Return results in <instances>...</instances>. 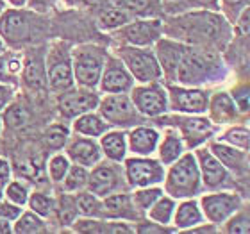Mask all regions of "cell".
Wrapping results in <instances>:
<instances>
[{"mask_svg":"<svg viewBox=\"0 0 250 234\" xmlns=\"http://www.w3.org/2000/svg\"><path fill=\"white\" fill-rule=\"evenodd\" d=\"M214 58L208 52L184 48L183 56L179 59V64L175 68V77L181 84H202L206 83L214 70Z\"/></svg>","mask_w":250,"mask_h":234,"instance_id":"5b68a950","label":"cell"},{"mask_svg":"<svg viewBox=\"0 0 250 234\" xmlns=\"http://www.w3.org/2000/svg\"><path fill=\"white\" fill-rule=\"evenodd\" d=\"M0 130H2V118H0Z\"/></svg>","mask_w":250,"mask_h":234,"instance_id":"03108f58","label":"cell"},{"mask_svg":"<svg viewBox=\"0 0 250 234\" xmlns=\"http://www.w3.org/2000/svg\"><path fill=\"white\" fill-rule=\"evenodd\" d=\"M29 195H31L29 186L21 181H9L4 188V197L13 204H18V206H25Z\"/></svg>","mask_w":250,"mask_h":234,"instance_id":"f35d334b","label":"cell"},{"mask_svg":"<svg viewBox=\"0 0 250 234\" xmlns=\"http://www.w3.org/2000/svg\"><path fill=\"white\" fill-rule=\"evenodd\" d=\"M56 209H58L59 222L62 225H72L77 218V204H75V198L70 195H61L56 202Z\"/></svg>","mask_w":250,"mask_h":234,"instance_id":"8d00e7d4","label":"cell"},{"mask_svg":"<svg viewBox=\"0 0 250 234\" xmlns=\"http://www.w3.org/2000/svg\"><path fill=\"white\" fill-rule=\"evenodd\" d=\"M99 95L95 91H89V88L79 86V89L70 88L59 93L58 109L62 118H77V116L95 109L99 106Z\"/></svg>","mask_w":250,"mask_h":234,"instance_id":"ba28073f","label":"cell"},{"mask_svg":"<svg viewBox=\"0 0 250 234\" xmlns=\"http://www.w3.org/2000/svg\"><path fill=\"white\" fill-rule=\"evenodd\" d=\"M113 2L122 9H129L136 15H146L156 5V0H113Z\"/></svg>","mask_w":250,"mask_h":234,"instance_id":"7bdbcfd3","label":"cell"},{"mask_svg":"<svg viewBox=\"0 0 250 234\" xmlns=\"http://www.w3.org/2000/svg\"><path fill=\"white\" fill-rule=\"evenodd\" d=\"M100 150L109 157L111 161H122L127 152V143L125 136L122 132H107L100 138Z\"/></svg>","mask_w":250,"mask_h":234,"instance_id":"484cf974","label":"cell"},{"mask_svg":"<svg viewBox=\"0 0 250 234\" xmlns=\"http://www.w3.org/2000/svg\"><path fill=\"white\" fill-rule=\"evenodd\" d=\"M15 95H16V86L0 83V113L15 100Z\"/></svg>","mask_w":250,"mask_h":234,"instance_id":"c3c4849f","label":"cell"},{"mask_svg":"<svg viewBox=\"0 0 250 234\" xmlns=\"http://www.w3.org/2000/svg\"><path fill=\"white\" fill-rule=\"evenodd\" d=\"M234 99L238 102V106L241 107V111L250 113V88H243L234 91Z\"/></svg>","mask_w":250,"mask_h":234,"instance_id":"f907efd6","label":"cell"},{"mask_svg":"<svg viewBox=\"0 0 250 234\" xmlns=\"http://www.w3.org/2000/svg\"><path fill=\"white\" fill-rule=\"evenodd\" d=\"M13 233V227H11V222L5 218H0V234H7Z\"/></svg>","mask_w":250,"mask_h":234,"instance_id":"9f6ffc18","label":"cell"},{"mask_svg":"<svg viewBox=\"0 0 250 234\" xmlns=\"http://www.w3.org/2000/svg\"><path fill=\"white\" fill-rule=\"evenodd\" d=\"M161 224H141L140 227H138V233H168V229H165V227H159Z\"/></svg>","mask_w":250,"mask_h":234,"instance_id":"db71d44e","label":"cell"},{"mask_svg":"<svg viewBox=\"0 0 250 234\" xmlns=\"http://www.w3.org/2000/svg\"><path fill=\"white\" fill-rule=\"evenodd\" d=\"M58 2L59 0H25V7L40 15H47L48 11H52L58 5Z\"/></svg>","mask_w":250,"mask_h":234,"instance_id":"bcb514c9","label":"cell"},{"mask_svg":"<svg viewBox=\"0 0 250 234\" xmlns=\"http://www.w3.org/2000/svg\"><path fill=\"white\" fill-rule=\"evenodd\" d=\"M104 48L97 45H79L72 50L73 79L81 88H95L99 86L102 70L105 64Z\"/></svg>","mask_w":250,"mask_h":234,"instance_id":"3957f363","label":"cell"},{"mask_svg":"<svg viewBox=\"0 0 250 234\" xmlns=\"http://www.w3.org/2000/svg\"><path fill=\"white\" fill-rule=\"evenodd\" d=\"M181 152H183V143L175 134H168L159 147V157L165 165H170V163L175 161L181 156Z\"/></svg>","mask_w":250,"mask_h":234,"instance_id":"74e56055","label":"cell"},{"mask_svg":"<svg viewBox=\"0 0 250 234\" xmlns=\"http://www.w3.org/2000/svg\"><path fill=\"white\" fill-rule=\"evenodd\" d=\"M75 204H77V211L84 216L95 218L102 214V202H99L97 195H93L91 191H81L75 197Z\"/></svg>","mask_w":250,"mask_h":234,"instance_id":"836d02e7","label":"cell"},{"mask_svg":"<svg viewBox=\"0 0 250 234\" xmlns=\"http://www.w3.org/2000/svg\"><path fill=\"white\" fill-rule=\"evenodd\" d=\"M229 233H250V214H238L229 222Z\"/></svg>","mask_w":250,"mask_h":234,"instance_id":"7dc6e473","label":"cell"},{"mask_svg":"<svg viewBox=\"0 0 250 234\" xmlns=\"http://www.w3.org/2000/svg\"><path fill=\"white\" fill-rule=\"evenodd\" d=\"M129 21V15L127 11L122 9V7H107L99 15V20H97V25L104 31H113V29H120L122 25H125Z\"/></svg>","mask_w":250,"mask_h":234,"instance_id":"f546056e","label":"cell"},{"mask_svg":"<svg viewBox=\"0 0 250 234\" xmlns=\"http://www.w3.org/2000/svg\"><path fill=\"white\" fill-rule=\"evenodd\" d=\"M116 36L124 42L134 45V47H146L150 43L157 42L161 36V21L157 20H138L127 25H122V29L116 32Z\"/></svg>","mask_w":250,"mask_h":234,"instance_id":"7c38bea8","label":"cell"},{"mask_svg":"<svg viewBox=\"0 0 250 234\" xmlns=\"http://www.w3.org/2000/svg\"><path fill=\"white\" fill-rule=\"evenodd\" d=\"M150 218L154 222L161 225H167L170 224V220L173 216V209H175V204H173L172 198H165V197H159L156 202L152 204L150 208Z\"/></svg>","mask_w":250,"mask_h":234,"instance_id":"d590c367","label":"cell"},{"mask_svg":"<svg viewBox=\"0 0 250 234\" xmlns=\"http://www.w3.org/2000/svg\"><path fill=\"white\" fill-rule=\"evenodd\" d=\"M88 191L97 197H107L120 186V172L113 165H100L88 175Z\"/></svg>","mask_w":250,"mask_h":234,"instance_id":"2e32d148","label":"cell"},{"mask_svg":"<svg viewBox=\"0 0 250 234\" xmlns=\"http://www.w3.org/2000/svg\"><path fill=\"white\" fill-rule=\"evenodd\" d=\"M213 150L214 154L222 159L224 165H227L229 168H240L241 167V161H243V156H241V152H236L229 147H224V145H213Z\"/></svg>","mask_w":250,"mask_h":234,"instance_id":"b9f144b4","label":"cell"},{"mask_svg":"<svg viewBox=\"0 0 250 234\" xmlns=\"http://www.w3.org/2000/svg\"><path fill=\"white\" fill-rule=\"evenodd\" d=\"M130 100L136 106V109L145 116H159L168 109V97L165 89L157 84H148V86L132 89Z\"/></svg>","mask_w":250,"mask_h":234,"instance_id":"30bf717a","label":"cell"},{"mask_svg":"<svg viewBox=\"0 0 250 234\" xmlns=\"http://www.w3.org/2000/svg\"><path fill=\"white\" fill-rule=\"evenodd\" d=\"M4 50H5V43H4V40L0 38V54L4 52Z\"/></svg>","mask_w":250,"mask_h":234,"instance_id":"6125c7cd","label":"cell"},{"mask_svg":"<svg viewBox=\"0 0 250 234\" xmlns=\"http://www.w3.org/2000/svg\"><path fill=\"white\" fill-rule=\"evenodd\" d=\"M100 147L99 143H95L89 136L83 138L81 134L68 138L66 141V157L73 165H81V167H95L100 161Z\"/></svg>","mask_w":250,"mask_h":234,"instance_id":"9a60e30c","label":"cell"},{"mask_svg":"<svg viewBox=\"0 0 250 234\" xmlns=\"http://www.w3.org/2000/svg\"><path fill=\"white\" fill-rule=\"evenodd\" d=\"M88 170L86 167H81V165H73V167L68 168L66 175L62 179V190L66 193H75L81 191L86 184H88Z\"/></svg>","mask_w":250,"mask_h":234,"instance_id":"4dcf8cb0","label":"cell"},{"mask_svg":"<svg viewBox=\"0 0 250 234\" xmlns=\"http://www.w3.org/2000/svg\"><path fill=\"white\" fill-rule=\"evenodd\" d=\"M68 168H70V159H68L66 156H62V154H56V156H52L48 159L47 172L56 184L62 182V179H64V175H66V172H68Z\"/></svg>","mask_w":250,"mask_h":234,"instance_id":"ab89813d","label":"cell"},{"mask_svg":"<svg viewBox=\"0 0 250 234\" xmlns=\"http://www.w3.org/2000/svg\"><path fill=\"white\" fill-rule=\"evenodd\" d=\"M198 161H200V168H202V177L204 182L208 188H216L220 184H224L225 181V170L218 163V159H214L211 156V152L208 150H198Z\"/></svg>","mask_w":250,"mask_h":234,"instance_id":"7402d4cb","label":"cell"},{"mask_svg":"<svg viewBox=\"0 0 250 234\" xmlns=\"http://www.w3.org/2000/svg\"><path fill=\"white\" fill-rule=\"evenodd\" d=\"M184 47L179 43L168 42V40H161L157 43V58H159V66L165 70L168 79L175 77V68L179 64V59L183 56Z\"/></svg>","mask_w":250,"mask_h":234,"instance_id":"ffe728a7","label":"cell"},{"mask_svg":"<svg viewBox=\"0 0 250 234\" xmlns=\"http://www.w3.org/2000/svg\"><path fill=\"white\" fill-rule=\"evenodd\" d=\"M72 225H73V231H75V233H105L104 222L93 220V218H89V216L77 220V222H73Z\"/></svg>","mask_w":250,"mask_h":234,"instance_id":"ee69618b","label":"cell"},{"mask_svg":"<svg viewBox=\"0 0 250 234\" xmlns=\"http://www.w3.org/2000/svg\"><path fill=\"white\" fill-rule=\"evenodd\" d=\"M211 115L216 122H227L234 116V104L229 95L218 93L211 102Z\"/></svg>","mask_w":250,"mask_h":234,"instance_id":"e575fe53","label":"cell"},{"mask_svg":"<svg viewBox=\"0 0 250 234\" xmlns=\"http://www.w3.org/2000/svg\"><path fill=\"white\" fill-rule=\"evenodd\" d=\"M68 138H70V130H68L66 125L62 124L48 125L45 129V134H43V140H45L47 147L52 150H61L62 147H66Z\"/></svg>","mask_w":250,"mask_h":234,"instance_id":"d6a6232c","label":"cell"},{"mask_svg":"<svg viewBox=\"0 0 250 234\" xmlns=\"http://www.w3.org/2000/svg\"><path fill=\"white\" fill-rule=\"evenodd\" d=\"M102 214L107 218H118V220H132L136 218L134 202L129 195L125 193H116V195H107L102 202Z\"/></svg>","mask_w":250,"mask_h":234,"instance_id":"d6986e66","label":"cell"},{"mask_svg":"<svg viewBox=\"0 0 250 234\" xmlns=\"http://www.w3.org/2000/svg\"><path fill=\"white\" fill-rule=\"evenodd\" d=\"M45 70H47V84L52 91L62 93L73 88L75 79H73L72 68V50L68 47V43H52V47L48 48L45 56Z\"/></svg>","mask_w":250,"mask_h":234,"instance_id":"277c9868","label":"cell"},{"mask_svg":"<svg viewBox=\"0 0 250 234\" xmlns=\"http://www.w3.org/2000/svg\"><path fill=\"white\" fill-rule=\"evenodd\" d=\"M100 115L105 122L111 125H134L138 124V115H136V106L132 100L124 93H111L104 100L99 102Z\"/></svg>","mask_w":250,"mask_h":234,"instance_id":"9c48e42d","label":"cell"},{"mask_svg":"<svg viewBox=\"0 0 250 234\" xmlns=\"http://www.w3.org/2000/svg\"><path fill=\"white\" fill-rule=\"evenodd\" d=\"M179 127L184 132V138L188 140L189 147L198 145L206 140V136L211 132V125L208 120L202 118H177Z\"/></svg>","mask_w":250,"mask_h":234,"instance_id":"cb8c5ba5","label":"cell"},{"mask_svg":"<svg viewBox=\"0 0 250 234\" xmlns=\"http://www.w3.org/2000/svg\"><path fill=\"white\" fill-rule=\"evenodd\" d=\"M238 31L243 36H250V7L247 11H243L240 21H238Z\"/></svg>","mask_w":250,"mask_h":234,"instance_id":"f5cc1de1","label":"cell"},{"mask_svg":"<svg viewBox=\"0 0 250 234\" xmlns=\"http://www.w3.org/2000/svg\"><path fill=\"white\" fill-rule=\"evenodd\" d=\"M21 81L31 89H42L47 86L45 58L40 48H25V54L21 58Z\"/></svg>","mask_w":250,"mask_h":234,"instance_id":"5bb4252c","label":"cell"},{"mask_svg":"<svg viewBox=\"0 0 250 234\" xmlns=\"http://www.w3.org/2000/svg\"><path fill=\"white\" fill-rule=\"evenodd\" d=\"M2 11H4V9H0V13H2Z\"/></svg>","mask_w":250,"mask_h":234,"instance_id":"003e7915","label":"cell"},{"mask_svg":"<svg viewBox=\"0 0 250 234\" xmlns=\"http://www.w3.org/2000/svg\"><path fill=\"white\" fill-rule=\"evenodd\" d=\"M0 9H4V4H2V0H0Z\"/></svg>","mask_w":250,"mask_h":234,"instance_id":"e7e4bbea","label":"cell"},{"mask_svg":"<svg viewBox=\"0 0 250 234\" xmlns=\"http://www.w3.org/2000/svg\"><path fill=\"white\" fill-rule=\"evenodd\" d=\"M168 34L191 43H214L224 34V21L213 13H189L168 25Z\"/></svg>","mask_w":250,"mask_h":234,"instance_id":"7a4b0ae2","label":"cell"},{"mask_svg":"<svg viewBox=\"0 0 250 234\" xmlns=\"http://www.w3.org/2000/svg\"><path fill=\"white\" fill-rule=\"evenodd\" d=\"M109 124H105L104 118L93 113H84V115L77 116L73 122V132L81 136H89V138H99L107 130Z\"/></svg>","mask_w":250,"mask_h":234,"instance_id":"603a6c76","label":"cell"},{"mask_svg":"<svg viewBox=\"0 0 250 234\" xmlns=\"http://www.w3.org/2000/svg\"><path fill=\"white\" fill-rule=\"evenodd\" d=\"M11 181V165L7 159L0 157V190H4L5 184Z\"/></svg>","mask_w":250,"mask_h":234,"instance_id":"816d5d0a","label":"cell"},{"mask_svg":"<svg viewBox=\"0 0 250 234\" xmlns=\"http://www.w3.org/2000/svg\"><path fill=\"white\" fill-rule=\"evenodd\" d=\"M102 0H64L68 7H84V5H97Z\"/></svg>","mask_w":250,"mask_h":234,"instance_id":"11a10c76","label":"cell"},{"mask_svg":"<svg viewBox=\"0 0 250 234\" xmlns=\"http://www.w3.org/2000/svg\"><path fill=\"white\" fill-rule=\"evenodd\" d=\"M125 173H127V181L130 186L145 188L150 184H157L163 181V167L161 163L154 161V159H127L125 163Z\"/></svg>","mask_w":250,"mask_h":234,"instance_id":"8fae6325","label":"cell"},{"mask_svg":"<svg viewBox=\"0 0 250 234\" xmlns=\"http://www.w3.org/2000/svg\"><path fill=\"white\" fill-rule=\"evenodd\" d=\"M200 175H198L197 161L191 154L181 157L168 172L167 190L173 197H191L198 191Z\"/></svg>","mask_w":250,"mask_h":234,"instance_id":"8992f818","label":"cell"},{"mask_svg":"<svg viewBox=\"0 0 250 234\" xmlns=\"http://www.w3.org/2000/svg\"><path fill=\"white\" fill-rule=\"evenodd\" d=\"M27 204H29L31 211L40 214L42 218H50L54 214V211H56V200H54L50 195H47V193H43V191L31 193Z\"/></svg>","mask_w":250,"mask_h":234,"instance_id":"1f68e13d","label":"cell"},{"mask_svg":"<svg viewBox=\"0 0 250 234\" xmlns=\"http://www.w3.org/2000/svg\"><path fill=\"white\" fill-rule=\"evenodd\" d=\"M157 141H159V134H157V130L150 129V127H136L129 136L130 150L140 156L152 154L156 150Z\"/></svg>","mask_w":250,"mask_h":234,"instance_id":"44dd1931","label":"cell"},{"mask_svg":"<svg viewBox=\"0 0 250 234\" xmlns=\"http://www.w3.org/2000/svg\"><path fill=\"white\" fill-rule=\"evenodd\" d=\"M170 104L175 111L202 113L208 107V95L198 89L170 88Z\"/></svg>","mask_w":250,"mask_h":234,"instance_id":"e0dca14e","label":"cell"},{"mask_svg":"<svg viewBox=\"0 0 250 234\" xmlns=\"http://www.w3.org/2000/svg\"><path fill=\"white\" fill-rule=\"evenodd\" d=\"M13 231L18 234H34V233H45L47 224L43 222L40 214L34 211H21V214L15 220Z\"/></svg>","mask_w":250,"mask_h":234,"instance_id":"83f0119b","label":"cell"},{"mask_svg":"<svg viewBox=\"0 0 250 234\" xmlns=\"http://www.w3.org/2000/svg\"><path fill=\"white\" fill-rule=\"evenodd\" d=\"M213 227H198V229H195L193 233H213Z\"/></svg>","mask_w":250,"mask_h":234,"instance_id":"91938a15","label":"cell"},{"mask_svg":"<svg viewBox=\"0 0 250 234\" xmlns=\"http://www.w3.org/2000/svg\"><path fill=\"white\" fill-rule=\"evenodd\" d=\"M21 214V206L13 204L11 200H0V218H5L9 222H15L18 216Z\"/></svg>","mask_w":250,"mask_h":234,"instance_id":"f6af8a7d","label":"cell"},{"mask_svg":"<svg viewBox=\"0 0 250 234\" xmlns=\"http://www.w3.org/2000/svg\"><path fill=\"white\" fill-rule=\"evenodd\" d=\"M188 2H191L193 5H209V7L216 5V0H188Z\"/></svg>","mask_w":250,"mask_h":234,"instance_id":"6f0895ef","label":"cell"},{"mask_svg":"<svg viewBox=\"0 0 250 234\" xmlns=\"http://www.w3.org/2000/svg\"><path fill=\"white\" fill-rule=\"evenodd\" d=\"M4 118H2V124H5L7 129H21V127H27L29 122H31V111L27 109L23 104H13L11 102L4 111Z\"/></svg>","mask_w":250,"mask_h":234,"instance_id":"4316f807","label":"cell"},{"mask_svg":"<svg viewBox=\"0 0 250 234\" xmlns=\"http://www.w3.org/2000/svg\"><path fill=\"white\" fill-rule=\"evenodd\" d=\"M50 25L45 15L34 13L31 9L15 7L4 9L0 13V38L4 40L5 47L27 48L42 42L48 36Z\"/></svg>","mask_w":250,"mask_h":234,"instance_id":"6da1fadb","label":"cell"},{"mask_svg":"<svg viewBox=\"0 0 250 234\" xmlns=\"http://www.w3.org/2000/svg\"><path fill=\"white\" fill-rule=\"evenodd\" d=\"M200 220H202V213H200L197 202H193V200L183 202L175 213V225L179 229H189L193 225L200 224Z\"/></svg>","mask_w":250,"mask_h":234,"instance_id":"f1b7e54d","label":"cell"},{"mask_svg":"<svg viewBox=\"0 0 250 234\" xmlns=\"http://www.w3.org/2000/svg\"><path fill=\"white\" fill-rule=\"evenodd\" d=\"M225 138H227L230 143H234V145L249 147V143H250V134L245 132V130H240V129H234V130H230V132H227Z\"/></svg>","mask_w":250,"mask_h":234,"instance_id":"681fc988","label":"cell"},{"mask_svg":"<svg viewBox=\"0 0 250 234\" xmlns=\"http://www.w3.org/2000/svg\"><path fill=\"white\" fill-rule=\"evenodd\" d=\"M202 206L211 222L220 224L224 222L229 214H232V211H236L238 208V197L230 195V193H218V195H208L202 198Z\"/></svg>","mask_w":250,"mask_h":234,"instance_id":"ac0fdd59","label":"cell"},{"mask_svg":"<svg viewBox=\"0 0 250 234\" xmlns=\"http://www.w3.org/2000/svg\"><path fill=\"white\" fill-rule=\"evenodd\" d=\"M100 88L105 93H125L132 88V75L118 58H107L100 77Z\"/></svg>","mask_w":250,"mask_h":234,"instance_id":"4fadbf2b","label":"cell"},{"mask_svg":"<svg viewBox=\"0 0 250 234\" xmlns=\"http://www.w3.org/2000/svg\"><path fill=\"white\" fill-rule=\"evenodd\" d=\"M163 193L159 188H146L145 190H140V191L134 193V197H132V202H134L136 208L140 209H148L152 204L156 202L157 198L161 197Z\"/></svg>","mask_w":250,"mask_h":234,"instance_id":"60d3db41","label":"cell"},{"mask_svg":"<svg viewBox=\"0 0 250 234\" xmlns=\"http://www.w3.org/2000/svg\"><path fill=\"white\" fill-rule=\"evenodd\" d=\"M2 198H4V193H2V190H0V200H2Z\"/></svg>","mask_w":250,"mask_h":234,"instance_id":"be15d7a7","label":"cell"},{"mask_svg":"<svg viewBox=\"0 0 250 234\" xmlns=\"http://www.w3.org/2000/svg\"><path fill=\"white\" fill-rule=\"evenodd\" d=\"M243 0H225V4L227 5H238V4H241Z\"/></svg>","mask_w":250,"mask_h":234,"instance_id":"94428289","label":"cell"},{"mask_svg":"<svg viewBox=\"0 0 250 234\" xmlns=\"http://www.w3.org/2000/svg\"><path fill=\"white\" fill-rule=\"evenodd\" d=\"M20 73H21V56L20 54L4 50V52L0 54V83L16 86Z\"/></svg>","mask_w":250,"mask_h":234,"instance_id":"d4e9b609","label":"cell"},{"mask_svg":"<svg viewBox=\"0 0 250 234\" xmlns=\"http://www.w3.org/2000/svg\"><path fill=\"white\" fill-rule=\"evenodd\" d=\"M122 63H124L130 75L140 83H154L161 77V66L156 56L150 50H143L138 47H122L118 50Z\"/></svg>","mask_w":250,"mask_h":234,"instance_id":"52a82bcc","label":"cell"},{"mask_svg":"<svg viewBox=\"0 0 250 234\" xmlns=\"http://www.w3.org/2000/svg\"><path fill=\"white\" fill-rule=\"evenodd\" d=\"M13 7H25V0H7Z\"/></svg>","mask_w":250,"mask_h":234,"instance_id":"680465c9","label":"cell"}]
</instances>
